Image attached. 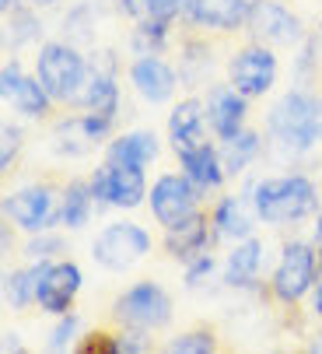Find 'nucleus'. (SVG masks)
<instances>
[{"instance_id":"1","label":"nucleus","mask_w":322,"mask_h":354,"mask_svg":"<svg viewBox=\"0 0 322 354\" xmlns=\"http://www.w3.org/2000/svg\"><path fill=\"white\" fill-rule=\"evenodd\" d=\"M249 200L266 225H291L319 207V189L308 176H270V179H256L249 186Z\"/></svg>"},{"instance_id":"2","label":"nucleus","mask_w":322,"mask_h":354,"mask_svg":"<svg viewBox=\"0 0 322 354\" xmlns=\"http://www.w3.org/2000/svg\"><path fill=\"white\" fill-rule=\"evenodd\" d=\"M35 77L53 102H81L88 84V60L70 42H46L35 57Z\"/></svg>"},{"instance_id":"3","label":"nucleus","mask_w":322,"mask_h":354,"mask_svg":"<svg viewBox=\"0 0 322 354\" xmlns=\"http://www.w3.org/2000/svg\"><path fill=\"white\" fill-rule=\"evenodd\" d=\"M266 130H270L274 144L281 151H291V155H301V151L319 144L315 133V98L308 91H287L281 102L270 109L266 116Z\"/></svg>"},{"instance_id":"4","label":"nucleus","mask_w":322,"mask_h":354,"mask_svg":"<svg viewBox=\"0 0 322 354\" xmlns=\"http://www.w3.org/2000/svg\"><path fill=\"white\" fill-rule=\"evenodd\" d=\"M147 252H151V235L137 221H113V225H105L91 242L95 263L105 267V270H116V274L140 263Z\"/></svg>"},{"instance_id":"5","label":"nucleus","mask_w":322,"mask_h":354,"mask_svg":"<svg viewBox=\"0 0 322 354\" xmlns=\"http://www.w3.org/2000/svg\"><path fill=\"white\" fill-rule=\"evenodd\" d=\"M113 316L130 326V330H161L169 319H172V298L169 291L154 284V281H140L133 288H126L120 298H116V306H113Z\"/></svg>"},{"instance_id":"6","label":"nucleus","mask_w":322,"mask_h":354,"mask_svg":"<svg viewBox=\"0 0 322 354\" xmlns=\"http://www.w3.org/2000/svg\"><path fill=\"white\" fill-rule=\"evenodd\" d=\"M319 263L322 260H315V249L308 242H287L284 252H281V263L270 277L274 295L284 301V306L301 301L319 281Z\"/></svg>"},{"instance_id":"7","label":"nucleus","mask_w":322,"mask_h":354,"mask_svg":"<svg viewBox=\"0 0 322 354\" xmlns=\"http://www.w3.org/2000/svg\"><path fill=\"white\" fill-rule=\"evenodd\" d=\"M91 193L98 204L105 207H123L133 211L144 204L147 196V183H144V169L140 165H120V162H105L95 169V176L88 179Z\"/></svg>"},{"instance_id":"8","label":"nucleus","mask_w":322,"mask_h":354,"mask_svg":"<svg viewBox=\"0 0 322 354\" xmlns=\"http://www.w3.org/2000/svg\"><path fill=\"white\" fill-rule=\"evenodd\" d=\"M200 193H203V189H200L186 172H182V176H176V172L158 176V183L151 186V214H154V221L169 228V225L189 218V214L196 211Z\"/></svg>"},{"instance_id":"9","label":"nucleus","mask_w":322,"mask_h":354,"mask_svg":"<svg viewBox=\"0 0 322 354\" xmlns=\"http://www.w3.org/2000/svg\"><path fill=\"white\" fill-rule=\"evenodd\" d=\"M228 77H231V84L245 98L266 95L274 88V81H277V57H274V49H266V42L238 49V53L231 57V64H228Z\"/></svg>"},{"instance_id":"10","label":"nucleus","mask_w":322,"mask_h":354,"mask_svg":"<svg viewBox=\"0 0 322 354\" xmlns=\"http://www.w3.org/2000/svg\"><path fill=\"white\" fill-rule=\"evenodd\" d=\"M4 214L18 225V228H25V232H46V228H53L60 221V214H57V200H53V189L49 186H25V189H18V193H11L8 200H4Z\"/></svg>"},{"instance_id":"11","label":"nucleus","mask_w":322,"mask_h":354,"mask_svg":"<svg viewBox=\"0 0 322 354\" xmlns=\"http://www.w3.org/2000/svg\"><path fill=\"white\" fill-rule=\"evenodd\" d=\"M81 291V267L77 263H49L39 274V288H35V301L39 309L49 316H64L70 309V301Z\"/></svg>"},{"instance_id":"12","label":"nucleus","mask_w":322,"mask_h":354,"mask_svg":"<svg viewBox=\"0 0 322 354\" xmlns=\"http://www.w3.org/2000/svg\"><path fill=\"white\" fill-rule=\"evenodd\" d=\"M130 84H133V91L144 98V102L161 106V102H169V98L176 95L179 74L165 60H161L158 53H147V57H137L130 64Z\"/></svg>"},{"instance_id":"13","label":"nucleus","mask_w":322,"mask_h":354,"mask_svg":"<svg viewBox=\"0 0 322 354\" xmlns=\"http://www.w3.org/2000/svg\"><path fill=\"white\" fill-rule=\"evenodd\" d=\"M245 25H249L252 39L266 42V46L298 42V35H301V21L284 4H277V0H256V8H252Z\"/></svg>"},{"instance_id":"14","label":"nucleus","mask_w":322,"mask_h":354,"mask_svg":"<svg viewBox=\"0 0 322 354\" xmlns=\"http://www.w3.org/2000/svg\"><path fill=\"white\" fill-rule=\"evenodd\" d=\"M256 0H186V18L200 28L235 32L249 21Z\"/></svg>"},{"instance_id":"15","label":"nucleus","mask_w":322,"mask_h":354,"mask_svg":"<svg viewBox=\"0 0 322 354\" xmlns=\"http://www.w3.org/2000/svg\"><path fill=\"white\" fill-rule=\"evenodd\" d=\"M207 123L221 140L245 130V95L235 84H214L207 95Z\"/></svg>"},{"instance_id":"16","label":"nucleus","mask_w":322,"mask_h":354,"mask_svg":"<svg viewBox=\"0 0 322 354\" xmlns=\"http://www.w3.org/2000/svg\"><path fill=\"white\" fill-rule=\"evenodd\" d=\"M256 218L259 214H256L252 200L245 193V196H225V200H218V207H214V214H210V225H214V235H218V239L238 242V239H249L252 235V221Z\"/></svg>"},{"instance_id":"17","label":"nucleus","mask_w":322,"mask_h":354,"mask_svg":"<svg viewBox=\"0 0 322 354\" xmlns=\"http://www.w3.org/2000/svg\"><path fill=\"white\" fill-rule=\"evenodd\" d=\"M207 106H200L196 98H182V102L172 109L169 116V137H172V147L176 155L179 151H189V147H200L207 144Z\"/></svg>"},{"instance_id":"18","label":"nucleus","mask_w":322,"mask_h":354,"mask_svg":"<svg viewBox=\"0 0 322 354\" xmlns=\"http://www.w3.org/2000/svg\"><path fill=\"white\" fill-rule=\"evenodd\" d=\"M179 165L182 172L207 193V189H218L225 183V158L214 144H200V147H189V151H179Z\"/></svg>"},{"instance_id":"19","label":"nucleus","mask_w":322,"mask_h":354,"mask_svg":"<svg viewBox=\"0 0 322 354\" xmlns=\"http://www.w3.org/2000/svg\"><path fill=\"white\" fill-rule=\"evenodd\" d=\"M207 228H210L207 218L200 211H193L189 218L165 228V249L176 260H193V257H200V252H207V239H210Z\"/></svg>"},{"instance_id":"20","label":"nucleus","mask_w":322,"mask_h":354,"mask_svg":"<svg viewBox=\"0 0 322 354\" xmlns=\"http://www.w3.org/2000/svg\"><path fill=\"white\" fill-rule=\"evenodd\" d=\"M259 263H263V242L259 239H238L235 249L225 260V281L231 288H252L259 277Z\"/></svg>"},{"instance_id":"21","label":"nucleus","mask_w":322,"mask_h":354,"mask_svg":"<svg viewBox=\"0 0 322 354\" xmlns=\"http://www.w3.org/2000/svg\"><path fill=\"white\" fill-rule=\"evenodd\" d=\"M81 106L88 113L116 120V113H120V84H116V74L88 71V84H84V95H81Z\"/></svg>"},{"instance_id":"22","label":"nucleus","mask_w":322,"mask_h":354,"mask_svg":"<svg viewBox=\"0 0 322 354\" xmlns=\"http://www.w3.org/2000/svg\"><path fill=\"white\" fill-rule=\"evenodd\" d=\"M95 204H98V200H95V193H91V183H84V179L67 183L64 193H60V204H57L60 225H64V228H84Z\"/></svg>"},{"instance_id":"23","label":"nucleus","mask_w":322,"mask_h":354,"mask_svg":"<svg viewBox=\"0 0 322 354\" xmlns=\"http://www.w3.org/2000/svg\"><path fill=\"white\" fill-rule=\"evenodd\" d=\"M158 158V137L151 130H133V133H123L109 144V162H120V165H151Z\"/></svg>"},{"instance_id":"24","label":"nucleus","mask_w":322,"mask_h":354,"mask_svg":"<svg viewBox=\"0 0 322 354\" xmlns=\"http://www.w3.org/2000/svg\"><path fill=\"white\" fill-rule=\"evenodd\" d=\"M259 151H263V137H259L256 130H238V133L228 137L225 147H221L225 172H228V176H242V172L256 162Z\"/></svg>"},{"instance_id":"25","label":"nucleus","mask_w":322,"mask_h":354,"mask_svg":"<svg viewBox=\"0 0 322 354\" xmlns=\"http://www.w3.org/2000/svg\"><path fill=\"white\" fill-rule=\"evenodd\" d=\"M42 267H46V260H35V267H28V270H15V274H8L4 277V301L11 309H28L32 301H35V288H39V274H42Z\"/></svg>"},{"instance_id":"26","label":"nucleus","mask_w":322,"mask_h":354,"mask_svg":"<svg viewBox=\"0 0 322 354\" xmlns=\"http://www.w3.org/2000/svg\"><path fill=\"white\" fill-rule=\"evenodd\" d=\"M98 140L91 137V130L84 127V116H74V120H64L57 130H53V147L60 151V155H88Z\"/></svg>"},{"instance_id":"27","label":"nucleus","mask_w":322,"mask_h":354,"mask_svg":"<svg viewBox=\"0 0 322 354\" xmlns=\"http://www.w3.org/2000/svg\"><path fill=\"white\" fill-rule=\"evenodd\" d=\"M49 91L42 88V81L39 77H25L21 84H18V91H15V98H11V106L21 113V116H32V120H42L46 113H49Z\"/></svg>"},{"instance_id":"28","label":"nucleus","mask_w":322,"mask_h":354,"mask_svg":"<svg viewBox=\"0 0 322 354\" xmlns=\"http://www.w3.org/2000/svg\"><path fill=\"white\" fill-rule=\"evenodd\" d=\"M165 42H169V21L147 18V21H140V28L133 32V49H137V57L161 53V46H165Z\"/></svg>"},{"instance_id":"29","label":"nucleus","mask_w":322,"mask_h":354,"mask_svg":"<svg viewBox=\"0 0 322 354\" xmlns=\"http://www.w3.org/2000/svg\"><path fill=\"white\" fill-rule=\"evenodd\" d=\"M11 21H8V35H4V42L8 46H25V42H32V39H39V32H42V25H39V18L32 15V11H25V8H18V11H11L8 15Z\"/></svg>"},{"instance_id":"30","label":"nucleus","mask_w":322,"mask_h":354,"mask_svg":"<svg viewBox=\"0 0 322 354\" xmlns=\"http://www.w3.org/2000/svg\"><path fill=\"white\" fill-rule=\"evenodd\" d=\"M77 333H81V319H77L74 313H64V316H60V323L49 330L46 347H49V351H67V347L77 340Z\"/></svg>"},{"instance_id":"31","label":"nucleus","mask_w":322,"mask_h":354,"mask_svg":"<svg viewBox=\"0 0 322 354\" xmlns=\"http://www.w3.org/2000/svg\"><path fill=\"white\" fill-rule=\"evenodd\" d=\"M214 347H218V344H214V337L207 330H193V333H182V337L169 340L172 354H210Z\"/></svg>"},{"instance_id":"32","label":"nucleus","mask_w":322,"mask_h":354,"mask_svg":"<svg viewBox=\"0 0 322 354\" xmlns=\"http://www.w3.org/2000/svg\"><path fill=\"white\" fill-rule=\"evenodd\" d=\"M60 249H64V239L53 235V232L46 228V232H39V235L25 245V257H28V260H49V257H57Z\"/></svg>"},{"instance_id":"33","label":"nucleus","mask_w":322,"mask_h":354,"mask_svg":"<svg viewBox=\"0 0 322 354\" xmlns=\"http://www.w3.org/2000/svg\"><path fill=\"white\" fill-rule=\"evenodd\" d=\"M214 257L210 252H200V257H193V260H186V288H200L210 274H214Z\"/></svg>"},{"instance_id":"34","label":"nucleus","mask_w":322,"mask_h":354,"mask_svg":"<svg viewBox=\"0 0 322 354\" xmlns=\"http://www.w3.org/2000/svg\"><path fill=\"white\" fill-rule=\"evenodd\" d=\"M25 81V74H21V64L18 60H11V64H4V74H0V95L8 98H15V91H18V84Z\"/></svg>"},{"instance_id":"35","label":"nucleus","mask_w":322,"mask_h":354,"mask_svg":"<svg viewBox=\"0 0 322 354\" xmlns=\"http://www.w3.org/2000/svg\"><path fill=\"white\" fill-rule=\"evenodd\" d=\"M18 147H21V130L8 123V127H4V147H0V169H11Z\"/></svg>"},{"instance_id":"36","label":"nucleus","mask_w":322,"mask_h":354,"mask_svg":"<svg viewBox=\"0 0 322 354\" xmlns=\"http://www.w3.org/2000/svg\"><path fill=\"white\" fill-rule=\"evenodd\" d=\"M179 15H186V0H151V18L172 21Z\"/></svg>"},{"instance_id":"37","label":"nucleus","mask_w":322,"mask_h":354,"mask_svg":"<svg viewBox=\"0 0 322 354\" xmlns=\"http://www.w3.org/2000/svg\"><path fill=\"white\" fill-rule=\"evenodd\" d=\"M120 11L130 15L133 21H147L151 18V0H120Z\"/></svg>"},{"instance_id":"38","label":"nucleus","mask_w":322,"mask_h":354,"mask_svg":"<svg viewBox=\"0 0 322 354\" xmlns=\"http://www.w3.org/2000/svg\"><path fill=\"white\" fill-rule=\"evenodd\" d=\"M312 309H315V316L322 319V277L315 281V295H312Z\"/></svg>"},{"instance_id":"39","label":"nucleus","mask_w":322,"mask_h":354,"mask_svg":"<svg viewBox=\"0 0 322 354\" xmlns=\"http://www.w3.org/2000/svg\"><path fill=\"white\" fill-rule=\"evenodd\" d=\"M315 133L322 140V98H315Z\"/></svg>"},{"instance_id":"40","label":"nucleus","mask_w":322,"mask_h":354,"mask_svg":"<svg viewBox=\"0 0 322 354\" xmlns=\"http://www.w3.org/2000/svg\"><path fill=\"white\" fill-rule=\"evenodd\" d=\"M0 8H4V15H11V11L21 8V0H0Z\"/></svg>"},{"instance_id":"41","label":"nucleus","mask_w":322,"mask_h":354,"mask_svg":"<svg viewBox=\"0 0 322 354\" xmlns=\"http://www.w3.org/2000/svg\"><path fill=\"white\" fill-rule=\"evenodd\" d=\"M315 242H319V260H322V214H319V221H315Z\"/></svg>"},{"instance_id":"42","label":"nucleus","mask_w":322,"mask_h":354,"mask_svg":"<svg viewBox=\"0 0 322 354\" xmlns=\"http://www.w3.org/2000/svg\"><path fill=\"white\" fill-rule=\"evenodd\" d=\"M28 4H35V8H46V4H57V0H28Z\"/></svg>"}]
</instances>
